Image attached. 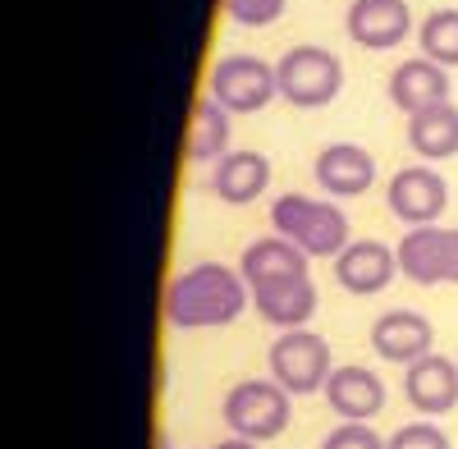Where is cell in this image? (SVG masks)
Returning a JSON list of instances; mask_svg holds the SVG:
<instances>
[{"mask_svg": "<svg viewBox=\"0 0 458 449\" xmlns=\"http://www.w3.org/2000/svg\"><path fill=\"white\" fill-rule=\"evenodd\" d=\"M289 390L280 381H239V385H229L225 403H220V413H225V427L243 436V440H276L284 436L289 427Z\"/></svg>", "mask_w": 458, "mask_h": 449, "instance_id": "cell-5", "label": "cell"}, {"mask_svg": "<svg viewBox=\"0 0 458 449\" xmlns=\"http://www.w3.org/2000/svg\"><path fill=\"white\" fill-rule=\"evenodd\" d=\"M417 47H422L427 60L458 69V10H431L417 28Z\"/></svg>", "mask_w": 458, "mask_h": 449, "instance_id": "cell-21", "label": "cell"}, {"mask_svg": "<svg viewBox=\"0 0 458 449\" xmlns=\"http://www.w3.org/2000/svg\"><path fill=\"white\" fill-rule=\"evenodd\" d=\"M234 115L207 92L198 106H193V124H188V157L193 161H220L229 157V138H234Z\"/></svg>", "mask_w": 458, "mask_h": 449, "instance_id": "cell-20", "label": "cell"}, {"mask_svg": "<svg viewBox=\"0 0 458 449\" xmlns=\"http://www.w3.org/2000/svg\"><path fill=\"white\" fill-rule=\"evenodd\" d=\"M386 449H454V445L436 422H408L394 436H386Z\"/></svg>", "mask_w": 458, "mask_h": 449, "instance_id": "cell-23", "label": "cell"}, {"mask_svg": "<svg viewBox=\"0 0 458 449\" xmlns=\"http://www.w3.org/2000/svg\"><path fill=\"white\" fill-rule=\"evenodd\" d=\"M321 394H326V403L344 422H371L380 408H386V381H380L371 367H362V362L335 367Z\"/></svg>", "mask_w": 458, "mask_h": 449, "instance_id": "cell-12", "label": "cell"}, {"mask_svg": "<svg viewBox=\"0 0 458 449\" xmlns=\"http://www.w3.org/2000/svg\"><path fill=\"white\" fill-rule=\"evenodd\" d=\"M408 147L422 161H449L458 157V106L440 101L422 115H408Z\"/></svg>", "mask_w": 458, "mask_h": 449, "instance_id": "cell-18", "label": "cell"}, {"mask_svg": "<svg viewBox=\"0 0 458 449\" xmlns=\"http://www.w3.org/2000/svg\"><path fill=\"white\" fill-rule=\"evenodd\" d=\"M321 449H386V436H380L371 422H339L321 440Z\"/></svg>", "mask_w": 458, "mask_h": 449, "instance_id": "cell-24", "label": "cell"}, {"mask_svg": "<svg viewBox=\"0 0 458 449\" xmlns=\"http://www.w3.org/2000/svg\"><path fill=\"white\" fill-rule=\"evenodd\" d=\"M399 275V252L380 239H353L335 257V280L339 289H349L358 298H371V293H386Z\"/></svg>", "mask_w": 458, "mask_h": 449, "instance_id": "cell-9", "label": "cell"}, {"mask_svg": "<svg viewBox=\"0 0 458 449\" xmlns=\"http://www.w3.org/2000/svg\"><path fill=\"white\" fill-rule=\"evenodd\" d=\"M371 349H376L380 362L412 367V362H422L427 353H436V326L422 312H412V308L380 312L371 321Z\"/></svg>", "mask_w": 458, "mask_h": 449, "instance_id": "cell-8", "label": "cell"}, {"mask_svg": "<svg viewBox=\"0 0 458 449\" xmlns=\"http://www.w3.org/2000/svg\"><path fill=\"white\" fill-rule=\"evenodd\" d=\"M317 284L312 275H289V280H271L252 289V308L261 321H271L276 330H302L317 317Z\"/></svg>", "mask_w": 458, "mask_h": 449, "instance_id": "cell-14", "label": "cell"}, {"mask_svg": "<svg viewBox=\"0 0 458 449\" xmlns=\"http://www.w3.org/2000/svg\"><path fill=\"white\" fill-rule=\"evenodd\" d=\"M390 101L403 110V115H422V110L449 101V69L427 60V55L399 60L390 69Z\"/></svg>", "mask_w": 458, "mask_h": 449, "instance_id": "cell-15", "label": "cell"}, {"mask_svg": "<svg viewBox=\"0 0 458 449\" xmlns=\"http://www.w3.org/2000/svg\"><path fill=\"white\" fill-rule=\"evenodd\" d=\"M211 449H261L257 440H243V436H229V440H220V445H211Z\"/></svg>", "mask_w": 458, "mask_h": 449, "instance_id": "cell-26", "label": "cell"}, {"mask_svg": "<svg viewBox=\"0 0 458 449\" xmlns=\"http://www.w3.org/2000/svg\"><path fill=\"white\" fill-rule=\"evenodd\" d=\"M252 308V289L243 271L225 261H198L165 284V321L174 330H220L234 326Z\"/></svg>", "mask_w": 458, "mask_h": 449, "instance_id": "cell-1", "label": "cell"}, {"mask_svg": "<svg viewBox=\"0 0 458 449\" xmlns=\"http://www.w3.org/2000/svg\"><path fill=\"white\" fill-rule=\"evenodd\" d=\"M440 284H458V224L445 230V261H440Z\"/></svg>", "mask_w": 458, "mask_h": 449, "instance_id": "cell-25", "label": "cell"}, {"mask_svg": "<svg viewBox=\"0 0 458 449\" xmlns=\"http://www.w3.org/2000/svg\"><path fill=\"white\" fill-rule=\"evenodd\" d=\"M330 344L317 330H280L271 344V381H280L293 399L298 394H317L330 381Z\"/></svg>", "mask_w": 458, "mask_h": 449, "instance_id": "cell-6", "label": "cell"}, {"mask_svg": "<svg viewBox=\"0 0 458 449\" xmlns=\"http://www.w3.org/2000/svg\"><path fill=\"white\" fill-rule=\"evenodd\" d=\"M344 28L362 51H394L412 32V10L408 0H353L344 14Z\"/></svg>", "mask_w": 458, "mask_h": 449, "instance_id": "cell-10", "label": "cell"}, {"mask_svg": "<svg viewBox=\"0 0 458 449\" xmlns=\"http://www.w3.org/2000/svg\"><path fill=\"white\" fill-rule=\"evenodd\" d=\"M289 0H225V14L239 28H271L284 14Z\"/></svg>", "mask_w": 458, "mask_h": 449, "instance_id": "cell-22", "label": "cell"}, {"mask_svg": "<svg viewBox=\"0 0 458 449\" xmlns=\"http://www.w3.org/2000/svg\"><path fill=\"white\" fill-rule=\"evenodd\" d=\"M403 399L422 418H445L458 408V362L445 353H427L422 362L403 367Z\"/></svg>", "mask_w": 458, "mask_h": 449, "instance_id": "cell-11", "label": "cell"}, {"mask_svg": "<svg viewBox=\"0 0 458 449\" xmlns=\"http://www.w3.org/2000/svg\"><path fill=\"white\" fill-rule=\"evenodd\" d=\"M399 275L412 284H440V261H445V224H417L399 239Z\"/></svg>", "mask_w": 458, "mask_h": 449, "instance_id": "cell-19", "label": "cell"}, {"mask_svg": "<svg viewBox=\"0 0 458 449\" xmlns=\"http://www.w3.org/2000/svg\"><path fill=\"white\" fill-rule=\"evenodd\" d=\"M271 230L289 243H298L312 261L317 257H339L344 248L353 243L349 230V216H344L335 202H317V198H302V193H284L271 202Z\"/></svg>", "mask_w": 458, "mask_h": 449, "instance_id": "cell-2", "label": "cell"}, {"mask_svg": "<svg viewBox=\"0 0 458 449\" xmlns=\"http://www.w3.org/2000/svg\"><path fill=\"white\" fill-rule=\"evenodd\" d=\"M308 252H302L298 243L271 234V239H252L239 257V271L248 280V289L257 284H271V280H289V275H308Z\"/></svg>", "mask_w": 458, "mask_h": 449, "instance_id": "cell-17", "label": "cell"}, {"mask_svg": "<svg viewBox=\"0 0 458 449\" xmlns=\"http://www.w3.org/2000/svg\"><path fill=\"white\" fill-rule=\"evenodd\" d=\"M312 174L321 183V193L330 198H362L376 183V157L358 142H330L317 152Z\"/></svg>", "mask_w": 458, "mask_h": 449, "instance_id": "cell-13", "label": "cell"}, {"mask_svg": "<svg viewBox=\"0 0 458 449\" xmlns=\"http://www.w3.org/2000/svg\"><path fill=\"white\" fill-rule=\"evenodd\" d=\"M280 97L298 110H321L344 92V60L326 47H289L276 60Z\"/></svg>", "mask_w": 458, "mask_h": 449, "instance_id": "cell-3", "label": "cell"}, {"mask_svg": "<svg viewBox=\"0 0 458 449\" xmlns=\"http://www.w3.org/2000/svg\"><path fill=\"white\" fill-rule=\"evenodd\" d=\"M211 97L229 110V115H257L280 97V73L271 60L234 51V55H220L211 64Z\"/></svg>", "mask_w": 458, "mask_h": 449, "instance_id": "cell-4", "label": "cell"}, {"mask_svg": "<svg viewBox=\"0 0 458 449\" xmlns=\"http://www.w3.org/2000/svg\"><path fill=\"white\" fill-rule=\"evenodd\" d=\"M271 189V161L261 152H229L211 170V193L225 207H248Z\"/></svg>", "mask_w": 458, "mask_h": 449, "instance_id": "cell-16", "label": "cell"}, {"mask_svg": "<svg viewBox=\"0 0 458 449\" xmlns=\"http://www.w3.org/2000/svg\"><path fill=\"white\" fill-rule=\"evenodd\" d=\"M386 207L399 224L417 230V224H436L440 211L449 207V183L431 165H403L386 183Z\"/></svg>", "mask_w": 458, "mask_h": 449, "instance_id": "cell-7", "label": "cell"}]
</instances>
